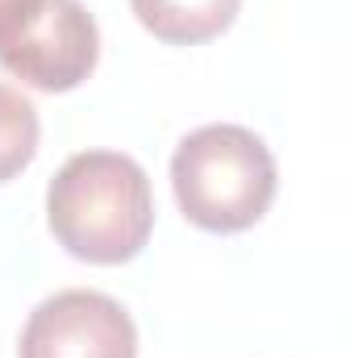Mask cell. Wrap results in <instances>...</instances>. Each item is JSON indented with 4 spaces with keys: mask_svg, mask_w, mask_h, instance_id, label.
Here are the masks:
<instances>
[{
    "mask_svg": "<svg viewBox=\"0 0 354 358\" xmlns=\"http://www.w3.org/2000/svg\"><path fill=\"white\" fill-rule=\"evenodd\" d=\"M46 225L80 263L138 259L155 229V192L142 163L117 150L71 155L46 187Z\"/></svg>",
    "mask_w": 354,
    "mask_h": 358,
    "instance_id": "6da1fadb",
    "label": "cell"
},
{
    "mask_svg": "<svg viewBox=\"0 0 354 358\" xmlns=\"http://www.w3.org/2000/svg\"><path fill=\"white\" fill-rule=\"evenodd\" d=\"M179 213L208 234H242L259 225L275 200V155L246 125H200L171 155Z\"/></svg>",
    "mask_w": 354,
    "mask_h": 358,
    "instance_id": "7a4b0ae2",
    "label": "cell"
},
{
    "mask_svg": "<svg viewBox=\"0 0 354 358\" xmlns=\"http://www.w3.org/2000/svg\"><path fill=\"white\" fill-rule=\"evenodd\" d=\"M96 63L100 25L80 0H38L0 38V67L34 92L80 88Z\"/></svg>",
    "mask_w": 354,
    "mask_h": 358,
    "instance_id": "3957f363",
    "label": "cell"
},
{
    "mask_svg": "<svg viewBox=\"0 0 354 358\" xmlns=\"http://www.w3.org/2000/svg\"><path fill=\"white\" fill-rule=\"evenodd\" d=\"M17 358H138V325L113 296L67 287L29 313Z\"/></svg>",
    "mask_w": 354,
    "mask_h": 358,
    "instance_id": "277c9868",
    "label": "cell"
},
{
    "mask_svg": "<svg viewBox=\"0 0 354 358\" xmlns=\"http://www.w3.org/2000/svg\"><path fill=\"white\" fill-rule=\"evenodd\" d=\"M138 25L167 46H200L221 38L234 21L242 0H129Z\"/></svg>",
    "mask_w": 354,
    "mask_h": 358,
    "instance_id": "5b68a950",
    "label": "cell"
},
{
    "mask_svg": "<svg viewBox=\"0 0 354 358\" xmlns=\"http://www.w3.org/2000/svg\"><path fill=\"white\" fill-rule=\"evenodd\" d=\"M38 138H42V121H38V108L29 104V96L0 84V183L17 179L34 163Z\"/></svg>",
    "mask_w": 354,
    "mask_h": 358,
    "instance_id": "8992f818",
    "label": "cell"
},
{
    "mask_svg": "<svg viewBox=\"0 0 354 358\" xmlns=\"http://www.w3.org/2000/svg\"><path fill=\"white\" fill-rule=\"evenodd\" d=\"M34 4H38V0H0V38H4V34L25 17Z\"/></svg>",
    "mask_w": 354,
    "mask_h": 358,
    "instance_id": "52a82bcc",
    "label": "cell"
}]
</instances>
